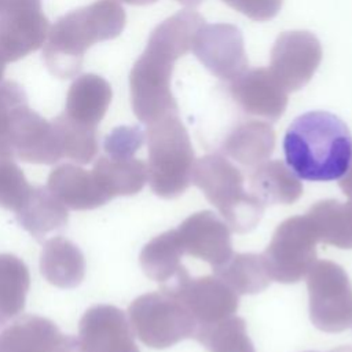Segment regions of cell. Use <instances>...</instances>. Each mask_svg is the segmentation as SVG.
Listing matches in <instances>:
<instances>
[{
	"label": "cell",
	"mask_w": 352,
	"mask_h": 352,
	"mask_svg": "<svg viewBox=\"0 0 352 352\" xmlns=\"http://www.w3.org/2000/svg\"><path fill=\"white\" fill-rule=\"evenodd\" d=\"M204 23L205 19L197 11L183 10L151 32L129 74L131 104L140 122L150 125L168 114L179 113L170 91L172 72L175 62L191 51L192 37Z\"/></svg>",
	"instance_id": "cell-1"
},
{
	"label": "cell",
	"mask_w": 352,
	"mask_h": 352,
	"mask_svg": "<svg viewBox=\"0 0 352 352\" xmlns=\"http://www.w3.org/2000/svg\"><path fill=\"white\" fill-rule=\"evenodd\" d=\"M286 165L302 180H340L352 160V136L346 124L329 111L298 116L283 138Z\"/></svg>",
	"instance_id": "cell-2"
},
{
	"label": "cell",
	"mask_w": 352,
	"mask_h": 352,
	"mask_svg": "<svg viewBox=\"0 0 352 352\" xmlns=\"http://www.w3.org/2000/svg\"><path fill=\"white\" fill-rule=\"evenodd\" d=\"M125 22V11L116 0H98L65 14L50 29L44 43L43 59L47 69L58 78L77 76L87 50L118 37Z\"/></svg>",
	"instance_id": "cell-3"
},
{
	"label": "cell",
	"mask_w": 352,
	"mask_h": 352,
	"mask_svg": "<svg viewBox=\"0 0 352 352\" xmlns=\"http://www.w3.org/2000/svg\"><path fill=\"white\" fill-rule=\"evenodd\" d=\"M191 183L204 192L232 231L245 234L258 224L265 206L245 188L241 169L226 155L208 154L197 160Z\"/></svg>",
	"instance_id": "cell-4"
},
{
	"label": "cell",
	"mask_w": 352,
	"mask_h": 352,
	"mask_svg": "<svg viewBox=\"0 0 352 352\" xmlns=\"http://www.w3.org/2000/svg\"><path fill=\"white\" fill-rule=\"evenodd\" d=\"M147 182L153 192L170 199L191 184L194 150L179 113L168 114L147 125Z\"/></svg>",
	"instance_id": "cell-5"
},
{
	"label": "cell",
	"mask_w": 352,
	"mask_h": 352,
	"mask_svg": "<svg viewBox=\"0 0 352 352\" xmlns=\"http://www.w3.org/2000/svg\"><path fill=\"white\" fill-rule=\"evenodd\" d=\"M128 320L133 334L154 349L192 338L198 327L188 309L162 289L135 298L128 308Z\"/></svg>",
	"instance_id": "cell-6"
},
{
	"label": "cell",
	"mask_w": 352,
	"mask_h": 352,
	"mask_svg": "<svg viewBox=\"0 0 352 352\" xmlns=\"http://www.w3.org/2000/svg\"><path fill=\"white\" fill-rule=\"evenodd\" d=\"M318 232L311 219L293 216L282 221L261 253L272 280L280 283H296L316 261Z\"/></svg>",
	"instance_id": "cell-7"
},
{
	"label": "cell",
	"mask_w": 352,
	"mask_h": 352,
	"mask_svg": "<svg viewBox=\"0 0 352 352\" xmlns=\"http://www.w3.org/2000/svg\"><path fill=\"white\" fill-rule=\"evenodd\" d=\"M309 318L324 333H340L352 323V283L344 268L319 260L307 274Z\"/></svg>",
	"instance_id": "cell-8"
},
{
	"label": "cell",
	"mask_w": 352,
	"mask_h": 352,
	"mask_svg": "<svg viewBox=\"0 0 352 352\" xmlns=\"http://www.w3.org/2000/svg\"><path fill=\"white\" fill-rule=\"evenodd\" d=\"M161 289L173 294L188 309L198 327L232 316L239 307V296L220 278H192L184 267L162 283Z\"/></svg>",
	"instance_id": "cell-9"
},
{
	"label": "cell",
	"mask_w": 352,
	"mask_h": 352,
	"mask_svg": "<svg viewBox=\"0 0 352 352\" xmlns=\"http://www.w3.org/2000/svg\"><path fill=\"white\" fill-rule=\"evenodd\" d=\"M48 32L41 0H0V59L4 63L37 51Z\"/></svg>",
	"instance_id": "cell-10"
},
{
	"label": "cell",
	"mask_w": 352,
	"mask_h": 352,
	"mask_svg": "<svg viewBox=\"0 0 352 352\" xmlns=\"http://www.w3.org/2000/svg\"><path fill=\"white\" fill-rule=\"evenodd\" d=\"M322 54L320 41L314 33L307 30L283 32L271 50L270 72L287 94L298 91L314 77Z\"/></svg>",
	"instance_id": "cell-11"
},
{
	"label": "cell",
	"mask_w": 352,
	"mask_h": 352,
	"mask_svg": "<svg viewBox=\"0 0 352 352\" xmlns=\"http://www.w3.org/2000/svg\"><path fill=\"white\" fill-rule=\"evenodd\" d=\"M191 51L216 77L231 81L248 70L241 30L231 23H204L194 34Z\"/></svg>",
	"instance_id": "cell-12"
},
{
	"label": "cell",
	"mask_w": 352,
	"mask_h": 352,
	"mask_svg": "<svg viewBox=\"0 0 352 352\" xmlns=\"http://www.w3.org/2000/svg\"><path fill=\"white\" fill-rule=\"evenodd\" d=\"M10 144L14 157L23 162L52 165L63 158L54 124L32 110L28 102L12 113Z\"/></svg>",
	"instance_id": "cell-13"
},
{
	"label": "cell",
	"mask_w": 352,
	"mask_h": 352,
	"mask_svg": "<svg viewBox=\"0 0 352 352\" xmlns=\"http://www.w3.org/2000/svg\"><path fill=\"white\" fill-rule=\"evenodd\" d=\"M82 352H140L124 311L99 304L88 308L78 323Z\"/></svg>",
	"instance_id": "cell-14"
},
{
	"label": "cell",
	"mask_w": 352,
	"mask_h": 352,
	"mask_svg": "<svg viewBox=\"0 0 352 352\" xmlns=\"http://www.w3.org/2000/svg\"><path fill=\"white\" fill-rule=\"evenodd\" d=\"M184 254L201 258L216 268L232 256L231 228L210 210L188 216L177 228Z\"/></svg>",
	"instance_id": "cell-15"
},
{
	"label": "cell",
	"mask_w": 352,
	"mask_h": 352,
	"mask_svg": "<svg viewBox=\"0 0 352 352\" xmlns=\"http://www.w3.org/2000/svg\"><path fill=\"white\" fill-rule=\"evenodd\" d=\"M230 95L248 114L268 121L279 120L287 106V92L270 69L245 70L230 81Z\"/></svg>",
	"instance_id": "cell-16"
},
{
	"label": "cell",
	"mask_w": 352,
	"mask_h": 352,
	"mask_svg": "<svg viewBox=\"0 0 352 352\" xmlns=\"http://www.w3.org/2000/svg\"><path fill=\"white\" fill-rule=\"evenodd\" d=\"M48 190L69 209L91 210L109 202L92 173L74 164H62L51 170Z\"/></svg>",
	"instance_id": "cell-17"
},
{
	"label": "cell",
	"mask_w": 352,
	"mask_h": 352,
	"mask_svg": "<svg viewBox=\"0 0 352 352\" xmlns=\"http://www.w3.org/2000/svg\"><path fill=\"white\" fill-rule=\"evenodd\" d=\"M111 98V87L103 77L94 73L81 74L69 88L63 113L78 124L98 128Z\"/></svg>",
	"instance_id": "cell-18"
},
{
	"label": "cell",
	"mask_w": 352,
	"mask_h": 352,
	"mask_svg": "<svg viewBox=\"0 0 352 352\" xmlns=\"http://www.w3.org/2000/svg\"><path fill=\"white\" fill-rule=\"evenodd\" d=\"M85 257L72 241L55 236L44 242L40 271L45 280L59 289H74L85 276Z\"/></svg>",
	"instance_id": "cell-19"
},
{
	"label": "cell",
	"mask_w": 352,
	"mask_h": 352,
	"mask_svg": "<svg viewBox=\"0 0 352 352\" xmlns=\"http://www.w3.org/2000/svg\"><path fill=\"white\" fill-rule=\"evenodd\" d=\"M96 184L104 197L111 201L116 197L135 195L147 182V164L135 157L102 155L91 170Z\"/></svg>",
	"instance_id": "cell-20"
},
{
	"label": "cell",
	"mask_w": 352,
	"mask_h": 352,
	"mask_svg": "<svg viewBox=\"0 0 352 352\" xmlns=\"http://www.w3.org/2000/svg\"><path fill=\"white\" fill-rule=\"evenodd\" d=\"M275 147V132L268 122L245 121L235 126L223 143V153L239 165L254 169L265 162Z\"/></svg>",
	"instance_id": "cell-21"
},
{
	"label": "cell",
	"mask_w": 352,
	"mask_h": 352,
	"mask_svg": "<svg viewBox=\"0 0 352 352\" xmlns=\"http://www.w3.org/2000/svg\"><path fill=\"white\" fill-rule=\"evenodd\" d=\"M19 226L37 241L48 232L62 230L69 220L67 208L44 186H33L15 212Z\"/></svg>",
	"instance_id": "cell-22"
},
{
	"label": "cell",
	"mask_w": 352,
	"mask_h": 352,
	"mask_svg": "<svg viewBox=\"0 0 352 352\" xmlns=\"http://www.w3.org/2000/svg\"><path fill=\"white\" fill-rule=\"evenodd\" d=\"M60 337L52 320L22 315L0 331V352H54Z\"/></svg>",
	"instance_id": "cell-23"
},
{
	"label": "cell",
	"mask_w": 352,
	"mask_h": 352,
	"mask_svg": "<svg viewBox=\"0 0 352 352\" xmlns=\"http://www.w3.org/2000/svg\"><path fill=\"white\" fill-rule=\"evenodd\" d=\"M249 191L261 204L289 205L302 195V184L290 168L279 161H265L252 169L249 175Z\"/></svg>",
	"instance_id": "cell-24"
},
{
	"label": "cell",
	"mask_w": 352,
	"mask_h": 352,
	"mask_svg": "<svg viewBox=\"0 0 352 352\" xmlns=\"http://www.w3.org/2000/svg\"><path fill=\"white\" fill-rule=\"evenodd\" d=\"M319 236V242L340 249H352V199L319 201L305 213Z\"/></svg>",
	"instance_id": "cell-25"
},
{
	"label": "cell",
	"mask_w": 352,
	"mask_h": 352,
	"mask_svg": "<svg viewBox=\"0 0 352 352\" xmlns=\"http://www.w3.org/2000/svg\"><path fill=\"white\" fill-rule=\"evenodd\" d=\"M213 274L238 296L260 293L272 282L263 256L254 253H232L226 263L213 268Z\"/></svg>",
	"instance_id": "cell-26"
},
{
	"label": "cell",
	"mask_w": 352,
	"mask_h": 352,
	"mask_svg": "<svg viewBox=\"0 0 352 352\" xmlns=\"http://www.w3.org/2000/svg\"><path fill=\"white\" fill-rule=\"evenodd\" d=\"M183 254L177 231L169 230L154 236L143 246L139 261L146 276L165 283L183 268L180 263Z\"/></svg>",
	"instance_id": "cell-27"
},
{
	"label": "cell",
	"mask_w": 352,
	"mask_h": 352,
	"mask_svg": "<svg viewBox=\"0 0 352 352\" xmlns=\"http://www.w3.org/2000/svg\"><path fill=\"white\" fill-rule=\"evenodd\" d=\"M29 287L26 264L14 254H0V327L23 311Z\"/></svg>",
	"instance_id": "cell-28"
},
{
	"label": "cell",
	"mask_w": 352,
	"mask_h": 352,
	"mask_svg": "<svg viewBox=\"0 0 352 352\" xmlns=\"http://www.w3.org/2000/svg\"><path fill=\"white\" fill-rule=\"evenodd\" d=\"M194 338L209 352H256L245 320L234 315L212 324L199 326Z\"/></svg>",
	"instance_id": "cell-29"
},
{
	"label": "cell",
	"mask_w": 352,
	"mask_h": 352,
	"mask_svg": "<svg viewBox=\"0 0 352 352\" xmlns=\"http://www.w3.org/2000/svg\"><path fill=\"white\" fill-rule=\"evenodd\" d=\"M58 133L63 158H70L77 164H89L96 157L98 128L78 124L60 113L51 121Z\"/></svg>",
	"instance_id": "cell-30"
},
{
	"label": "cell",
	"mask_w": 352,
	"mask_h": 352,
	"mask_svg": "<svg viewBox=\"0 0 352 352\" xmlns=\"http://www.w3.org/2000/svg\"><path fill=\"white\" fill-rule=\"evenodd\" d=\"M33 186L12 157H0V206L16 212Z\"/></svg>",
	"instance_id": "cell-31"
},
{
	"label": "cell",
	"mask_w": 352,
	"mask_h": 352,
	"mask_svg": "<svg viewBox=\"0 0 352 352\" xmlns=\"http://www.w3.org/2000/svg\"><path fill=\"white\" fill-rule=\"evenodd\" d=\"M28 98L23 88L15 81L0 84V157H14L10 144V129L14 110L26 103Z\"/></svg>",
	"instance_id": "cell-32"
},
{
	"label": "cell",
	"mask_w": 352,
	"mask_h": 352,
	"mask_svg": "<svg viewBox=\"0 0 352 352\" xmlns=\"http://www.w3.org/2000/svg\"><path fill=\"white\" fill-rule=\"evenodd\" d=\"M146 133L139 126L121 125L114 128L103 142V148L109 157H133L144 143Z\"/></svg>",
	"instance_id": "cell-33"
},
{
	"label": "cell",
	"mask_w": 352,
	"mask_h": 352,
	"mask_svg": "<svg viewBox=\"0 0 352 352\" xmlns=\"http://www.w3.org/2000/svg\"><path fill=\"white\" fill-rule=\"evenodd\" d=\"M235 11L258 22L272 19L282 8L283 0H221Z\"/></svg>",
	"instance_id": "cell-34"
},
{
	"label": "cell",
	"mask_w": 352,
	"mask_h": 352,
	"mask_svg": "<svg viewBox=\"0 0 352 352\" xmlns=\"http://www.w3.org/2000/svg\"><path fill=\"white\" fill-rule=\"evenodd\" d=\"M54 352H82L78 338L74 336H65L62 334L60 340L58 341Z\"/></svg>",
	"instance_id": "cell-35"
},
{
	"label": "cell",
	"mask_w": 352,
	"mask_h": 352,
	"mask_svg": "<svg viewBox=\"0 0 352 352\" xmlns=\"http://www.w3.org/2000/svg\"><path fill=\"white\" fill-rule=\"evenodd\" d=\"M340 188L349 199H352V160L346 173L340 179Z\"/></svg>",
	"instance_id": "cell-36"
},
{
	"label": "cell",
	"mask_w": 352,
	"mask_h": 352,
	"mask_svg": "<svg viewBox=\"0 0 352 352\" xmlns=\"http://www.w3.org/2000/svg\"><path fill=\"white\" fill-rule=\"evenodd\" d=\"M120 1L126 3V4H132V6H147V4L155 3L157 0H120Z\"/></svg>",
	"instance_id": "cell-37"
},
{
	"label": "cell",
	"mask_w": 352,
	"mask_h": 352,
	"mask_svg": "<svg viewBox=\"0 0 352 352\" xmlns=\"http://www.w3.org/2000/svg\"><path fill=\"white\" fill-rule=\"evenodd\" d=\"M177 3H180V4H183V6H186V7H197V6H199L204 0H176Z\"/></svg>",
	"instance_id": "cell-38"
},
{
	"label": "cell",
	"mask_w": 352,
	"mask_h": 352,
	"mask_svg": "<svg viewBox=\"0 0 352 352\" xmlns=\"http://www.w3.org/2000/svg\"><path fill=\"white\" fill-rule=\"evenodd\" d=\"M331 352H352V348L351 346H342V348H338V349H334Z\"/></svg>",
	"instance_id": "cell-39"
},
{
	"label": "cell",
	"mask_w": 352,
	"mask_h": 352,
	"mask_svg": "<svg viewBox=\"0 0 352 352\" xmlns=\"http://www.w3.org/2000/svg\"><path fill=\"white\" fill-rule=\"evenodd\" d=\"M4 66H6V63L0 59V82H1V80H3V74H4Z\"/></svg>",
	"instance_id": "cell-40"
}]
</instances>
